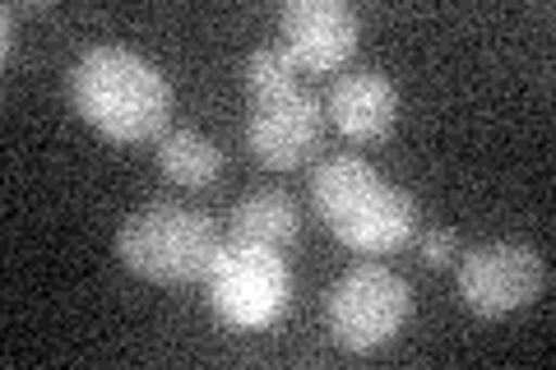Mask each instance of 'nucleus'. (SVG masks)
Wrapping results in <instances>:
<instances>
[{"mask_svg":"<svg viewBox=\"0 0 556 370\" xmlns=\"http://www.w3.org/2000/svg\"><path fill=\"white\" fill-rule=\"evenodd\" d=\"M218 222L186 204H149L130 214L116 232V255L130 273L149 278V283L186 288L204 283L214 269V255L223 251Z\"/></svg>","mask_w":556,"mask_h":370,"instance_id":"nucleus-3","label":"nucleus"},{"mask_svg":"<svg viewBox=\"0 0 556 370\" xmlns=\"http://www.w3.org/2000/svg\"><path fill=\"white\" fill-rule=\"evenodd\" d=\"M159 171L172 186L214 190L223 181V149L200 130H167L159 139Z\"/></svg>","mask_w":556,"mask_h":370,"instance_id":"nucleus-11","label":"nucleus"},{"mask_svg":"<svg viewBox=\"0 0 556 370\" xmlns=\"http://www.w3.org/2000/svg\"><path fill=\"white\" fill-rule=\"evenodd\" d=\"M547 288V259L525 241H492L473 245L459 259V302L473 315H510L538 302Z\"/></svg>","mask_w":556,"mask_h":370,"instance_id":"nucleus-6","label":"nucleus"},{"mask_svg":"<svg viewBox=\"0 0 556 370\" xmlns=\"http://www.w3.org/2000/svg\"><path fill=\"white\" fill-rule=\"evenodd\" d=\"M325 116L348 144H376L386 139L399 120V88L380 69H353L339 75L325 98Z\"/></svg>","mask_w":556,"mask_h":370,"instance_id":"nucleus-9","label":"nucleus"},{"mask_svg":"<svg viewBox=\"0 0 556 370\" xmlns=\"http://www.w3.org/2000/svg\"><path fill=\"white\" fill-rule=\"evenodd\" d=\"M228 241L269 245V251H292L302 241V208L292 204L283 190H255V195L237 200L228 214Z\"/></svg>","mask_w":556,"mask_h":370,"instance_id":"nucleus-10","label":"nucleus"},{"mask_svg":"<svg viewBox=\"0 0 556 370\" xmlns=\"http://www.w3.org/2000/svg\"><path fill=\"white\" fill-rule=\"evenodd\" d=\"M311 200L320 222L353 255H394L417 237V204L408 190L390 186L367 157L334 153L311 171Z\"/></svg>","mask_w":556,"mask_h":370,"instance_id":"nucleus-2","label":"nucleus"},{"mask_svg":"<svg viewBox=\"0 0 556 370\" xmlns=\"http://www.w3.org/2000/svg\"><path fill=\"white\" fill-rule=\"evenodd\" d=\"M417 255H422V264H431V269H445V264L459 259V237L450 232V227H431V232L417 241Z\"/></svg>","mask_w":556,"mask_h":370,"instance_id":"nucleus-13","label":"nucleus"},{"mask_svg":"<svg viewBox=\"0 0 556 370\" xmlns=\"http://www.w3.org/2000/svg\"><path fill=\"white\" fill-rule=\"evenodd\" d=\"M247 149L255 153L260 167L288 171L302 167L320 153V135H325V102H316L306 88H288L274 98H251L247 107Z\"/></svg>","mask_w":556,"mask_h":370,"instance_id":"nucleus-7","label":"nucleus"},{"mask_svg":"<svg viewBox=\"0 0 556 370\" xmlns=\"http://www.w3.org/2000/svg\"><path fill=\"white\" fill-rule=\"evenodd\" d=\"M298 61L283 51V42H265L255 47L247 65H241V79H247V93L251 98H274V93H288V88H298Z\"/></svg>","mask_w":556,"mask_h":370,"instance_id":"nucleus-12","label":"nucleus"},{"mask_svg":"<svg viewBox=\"0 0 556 370\" xmlns=\"http://www.w3.org/2000/svg\"><path fill=\"white\" fill-rule=\"evenodd\" d=\"M362 24L343 0H288L278 10V42L306 75H334L353 61Z\"/></svg>","mask_w":556,"mask_h":370,"instance_id":"nucleus-8","label":"nucleus"},{"mask_svg":"<svg viewBox=\"0 0 556 370\" xmlns=\"http://www.w3.org/2000/svg\"><path fill=\"white\" fill-rule=\"evenodd\" d=\"M204 288H208V306H214V315L223 324L251 333V329L278 324V315L288 310L292 273H288L283 251L247 245V241H223Z\"/></svg>","mask_w":556,"mask_h":370,"instance_id":"nucleus-4","label":"nucleus"},{"mask_svg":"<svg viewBox=\"0 0 556 370\" xmlns=\"http://www.w3.org/2000/svg\"><path fill=\"white\" fill-rule=\"evenodd\" d=\"M70 102L112 144H149L167 135L172 84L130 47H89L70 69Z\"/></svg>","mask_w":556,"mask_h":370,"instance_id":"nucleus-1","label":"nucleus"},{"mask_svg":"<svg viewBox=\"0 0 556 370\" xmlns=\"http://www.w3.org/2000/svg\"><path fill=\"white\" fill-rule=\"evenodd\" d=\"M413 315V288L390 264H353L325 296V329L343 352H376Z\"/></svg>","mask_w":556,"mask_h":370,"instance_id":"nucleus-5","label":"nucleus"}]
</instances>
